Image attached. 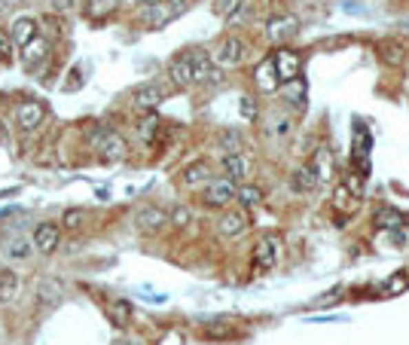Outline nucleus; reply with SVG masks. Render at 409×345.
<instances>
[{
    "instance_id": "nucleus-4",
    "label": "nucleus",
    "mask_w": 409,
    "mask_h": 345,
    "mask_svg": "<svg viewBox=\"0 0 409 345\" xmlns=\"http://www.w3.org/2000/svg\"><path fill=\"white\" fill-rule=\"evenodd\" d=\"M208 55H211V61H214L217 70H227V67L242 65L244 55H248V46H244L242 37H223L214 52H208Z\"/></svg>"
},
{
    "instance_id": "nucleus-27",
    "label": "nucleus",
    "mask_w": 409,
    "mask_h": 345,
    "mask_svg": "<svg viewBox=\"0 0 409 345\" xmlns=\"http://www.w3.org/2000/svg\"><path fill=\"white\" fill-rule=\"evenodd\" d=\"M31 253H34V242H28V238H12L10 248H6V257H12V260H25Z\"/></svg>"
},
{
    "instance_id": "nucleus-24",
    "label": "nucleus",
    "mask_w": 409,
    "mask_h": 345,
    "mask_svg": "<svg viewBox=\"0 0 409 345\" xmlns=\"http://www.w3.org/2000/svg\"><path fill=\"white\" fill-rule=\"evenodd\" d=\"M312 171H315V178H318V184L330 178V171H333V162H330L327 147H321V150L315 153V165H312Z\"/></svg>"
},
{
    "instance_id": "nucleus-13",
    "label": "nucleus",
    "mask_w": 409,
    "mask_h": 345,
    "mask_svg": "<svg viewBox=\"0 0 409 345\" xmlns=\"http://www.w3.org/2000/svg\"><path fill=\"white\" fill-rule=\"evenodd\" d=\"M217 232H220V238H238L248 232V214L244 211H227V214H220V220H217Z\"/></svg>"
},
{
    "instance_id": "nucleus-10",
    "label": "nucleus",
    "mask_w": 409,
    "mask_h": 345,
    "mask_svg": "<svg viewBox=\"0 0 409 345\" xmlns=\"http://www.w3.org/2000/svg\"><path fill=\"white\" fill-rule=\"evenodd\" d=\"M10 40H12V46L16 49H25L31 40H37L40 37V25H37V19L34 16H19L16 22L10 25Z\"/></svg>"
},
{
    "instance_id": "nucleus-23",
    "label": "nucleus",
    "mask_w": 409,
    "mask_h": 345,
    "mask_svg": "<svg viewBox=\"0 0 409 345\" xmlns=\"http://www.w3.org/2000/svg\"><path fill=\"white\" fill-rule=\"evenodd\" d=\"M257 83L263 92H278V80H275V70H272V59H266L257 70Z\"/></svg>"
},
{
    "instance_id": "nucleus-17",
    "label": "nucleus",
    "mask_w": 409,
    "mask_h": 345,
    "mask_svg": "<svg viewBox=\"0 0 409 345\" xmlns=\"http://www.w3.org/2000/svg\"><path fill=\"white\" fill-rule=\"evenodd\" d=\"M183 187H204L211 180V165L208 162H193L189 168H183Z\"/></svg>"
},
{
    "instance_id": "nucleus-37",
    "label": "nucleus",
    "mask_w": 409,
    "mask_h": 345,
    "mask_svg": "<svg viewBox=\"0 0 409 345\" xmlns=\"http://www.w3.org/2000/svg\"><path fill=\"white\" fill-rule=\"evenodd\" d=\"M46 6L52 12H70L76 6V0H46Z\"/></svg>"
},
{
    "instance_id": "nucleus-29",
    "label": "nucleus",
    "mask_w": 409,
    "mask_h": 345,
    "mask_svg": "<svg viewBox=\"0 0 409 345\" xmlns=\"http://www.w3.org/2000/svg\"><path fill=\"white\" fill-rule=\"evenodd\" d=\"M281 95L284 98H293V107H306V92L300 95V80H293V83H287V86H281Z\"/></svg>"
},
{
    "instance_id": "nucleus-11",
    "label": "nucleus",
    "mask_w": 409,
    "mask_h": 345,
    "mask_svg": "<svg viewBox=\"0 0 409 345\" xmlns=\"http://www.w3.org/2000/svg\"><path fill=\"white\" fill-rule=\"evenodd\" d=\"M168 83H171L174 89L196 86V80H193V59H189V52L171 59V65H168Z\"/></svg>"
},
{
    "instance_id": "nucleus-3",
    "label": "nucleus",
    "mask_w": 409,
    "mask_h": 345,
    "mask_svg": "<svg viewBox=\"0 0 409 345\" xmlns=\"http://www.w3.org/2000/svg\"><path fill=\"white\" fill-rule=\"evenodd\" d=\"M278 257H281V238L272 236V232L260 236V242L253 244V272H257V275L272 272L275 266H278Z\"/></svg>"
},
{
    "instance_id": "nucleus-26",
    "label": "nucleus",
    "mask_w": 409,
    "mask_h": 345,
    "mask_svg": "<svg viewBox=\"0 0 409 345\" xmlns=\"http://www.w3.org/2000/svg\"><path fill=\"white\" fill-rule=\"evenodd\" d=\"M159 116H144V119H140V123H138V138L140 140H144V144H153V138H156V132H159Z\"/></svg>"
},
{
    "instance_id": "nucleus-38",
    "label": "nucleus",
    "mask_w": 409,
    "mask_h": 345,
    "mask_svg": "<svg viewBox=\"0 0 409 345\" xmlns=\"http://www.w3.org/2000/svg\"><path fill=\"white\" fill-rule=\"evenodd\" d=\"M242 116H244V119H253V116H257V104H251V98H242Z\"/></svg>"
},
{
    "instance_id": "nucleus-39",
    "label": "nucleus",
    "mask_w": 409,
    "mask_h": 345,
    "mask_svg": "<svg viewBox=\"0 0 409 345\" xmlns=\"http://www.w3.org/2000/svg\"><path fill=\"white\" fill-rule=\"evenodd\" d=\"M3 10H6V0H0V16H3Z\"/></svg>"
},
{
    "instance_id": "nucleus-33",
    "label": "nucleus",
    "mask_w": 409,
    "mask_h": 345,
    "mask_svg": "<svg viewBox=\"0 0 409 345\" xmlns=\"http://www.w3.org/2000/svg\"><path fill=\"white\" fill-rule=\"evenodd\" d=\"M333 205L339 208V211H348V208H355V199H348V187H339V189H336V196H333Z\"/></svg>"
},
{
    "instance_id": "nucleus-36",
    "label": "nucleus",
    "mask_w": 409,
    "mask_h": 345,
    "mask_svg": "<svg viewBox=\"0 0 409 345\" xmlns=\"http://www.w3.org/2000/svg\"><path fill=\"white\" fill-rule=\"evenodd\" d=\"M12 40H10V34H0V65H3V61H10L12 59Z\"/></svg>"
},
{
    "instance_id": "nucleus-21",
    "label": "nucleus",
    "mask_w": 409,
    "mask_h": 345,
    "mask_svg": "<svg viewBox=\"0 0 409 345\" xmlns=\"http://www.w3.org/2000/svg\"><path fill=\"white\" fill-rule=\"evenodd\" d=\"M291 184H293L296 193H308V189H315V187H318V178H315L312 165H300V168H293Z\"/></svg>"
},
{
    "instance_id": "nucleus-35",
    "label": "nucleus",
    "mask_w": 409,
    "mask_h": 345,
    "mask_svg": "<svg viewBox=\"0 0 409 345\" xmlns=\"http://www.w3.org/2000/svg\"><path fill=\"white\" fill-rule=\"evenodd\" d=\"M229 333H232L229 324H208V327H204V336H211V339H223V336H229Z\"/></svg>"
},
{
    "instance_id": "nucleus-20",
    "label": "nucleus",
    "mask_w": 409,
    "mask_h": 345,
    "mask_svg": "<svg viewBox=\"0 0 409 345\" xmlns=\"http://www.w3.org/2000/svg\"><path fill=\"white\" fill-rule=\"evenodd\" d=\"M19 297V275L6 266H0V302H12Z\"/></svg>"
},
{
    "instance_id": "nucleus-31",
    "label": "nucleus",
    "mask_w": 409,
    "mask_h": 345,
    "mask_svg": "<svg viewBox=\"0 0 409 345\" xmlns=\"http://www.w3.org/2000/svg\"><path fill=\"white\" fill-rule=\"evenodd\" d=\"M220 144L227 153H242V138H238V132H223Z\"/></svg>"
},
{
    "instance_id": "nucleus-34",
    "label": "nucleus",
    "mask_w": 409,
    "mask_h": 345,
    "mask_svg": "<svg viewBox=\"0 0 409 345\" xmlns=\"http://www.w3.org/2000/svg\"><path fill=\"white\" fill-rule=\"evenodd\" d=\"M406 287H409V278H403V275H394V278H388V281H385L382 293H397V291H406Z\"/></svg>"
},
{
    "instance_id": "nucleus-32",
    "label": "nucleus",
    "mask_w": 409,
    "mask_h": 345,
    "mask_svg": "<svg viewBox=\"0 0 409 345\" xmlns=\"http://www.w3.org/2000/svg\"><path fill=\"white\" fill-rule=\"evenodd\" d=\"M189 220H193V214H189V208H183V205L168 214V223H174V227H187Z\"/></svg>"
},
{
    "instance_id": "nucleus-7",
    "label": "nucleus",
    "mask_w": 409,
    "mask_h": 345,
    "mask_svg": "<svg viewBox=\"0 0 409 345\" xmlns=\"http://www.w3.org/2000/svg\"><path fill=\"white\" fill-rule=\"evenodd\" d=\"M235 184L227 178H217V180H208L202 189V202L208 208H227L229 202H235Z\"/></svg>"
},
{
    "instance_id": "nucleus-18",
    "label": "nucleus",
    "mask_w": 409,
    "mask_h": 345,
    "mask_svg": "<svg viewBox=\"0 0 409 345\" xmlns=\"http://www.w3.org/2000/svg\"><path fill=\"white\" fill-rule=\"evenodd\" d=\"M379 59L391 67H400L406 59V49H403V43H397V40H382V43H379Z\"/></svg>"
},
{
    "instance_id": "nucleus-16",
    "label": "nucleus",
    "mask_w": 409,
    "mask_h": 345,
    "mask_svg": "<svg viewBox=\"0 0 409 345\" xmlns=\"http://www.w3.org/2000/svg\"><path fill=\"white\" fill-rule=\"evenodd\" d=\"M49 40L46 37H37V40H31L25 49H22V67L25 70H37L43 61L49 59Z\"/></svg>"
},
{
    "instance_id": "nucleus-2",
    "label": "nucleus",
    "mask_w": 409,
    "mask_h": 345,
    "mask_svg": "<svg viewBox=\"0 0 409 345\" xmlns=\"http://www.w3.org/2000/svg\"><path fill=\"white\" fill-rule=\"evenodd\" d=\"M272 70H275V80H278V89L293 80H300V74H302L300 52H293V49H287V46H278L272 52Z\"/></svg>"
},
{
    "instance_id": "nucleus-19",
    "label": "nucleus",
    "mask_w": 409,
    "mask_h": 345,
    "mask_svg": "<svg viewBox=\"0 0 409 345\" xmlns=\"http://www.w3.org/2000/svg\"><path fill=\"white\" fill-rule=\"evenodd\" d=\"M104 312H107V318L114 321L116 327H125V324L132 321V302L129 300H107Z\"/></svg>"
},
{
    "instance_id": "nucleus-22",
    "label": "nucleus",
    "mask_w": 409,
    "mask_h": 345,
    "mask_svg": "<svg viewBox=\"0 0 409 345\" xmlns=\"http://www.w3.org/2000/svg\"><path fill=\"white\" fill-rule=\"evenodd\" d=\"M373 223H376L379 229H400L403 227V214L394 208H379L376 214H373Z\"/></svg>"
},
{
    "instance_id": "nucleus-25",
    "label": "nucleus",
    "mask_w": 409,
    "mask_h": 345,
    "mask_svg": "<svg viewBox=\"0 0 409 345\" xmlns=\"http://www.w3.org/2000/svg\"><path fill=\"white\" fill-rule=\"evenodd\" d=\"M235 199L238 202H242V208H257L260 205V202H263V189H260V187H238L235 189Z\"/></svg>"
},
{
    "instance_id": "nucleus-12",
    "label": "nucleus",
    "mask_w": 409,
    "mask_h": 345,
    "mask_svg": "<svg viewBox=\"0 0 409 345\" xmlns=\"http://www.w3.org/2000/svg\"><path fill=\"white\" fill-rule=\"evenodd\" d=\"M351 159L357 162L361 174L370 171V129L364 123L355 125V144H351Z\"/></svg>"
},
{
    "instance_id": "nucleus-5",
    "label": "nucleus",
    "mask_w": 409,
    "mask_h": 345,
    "mask_svg": "<svg viewBox=\"0 0 409 345\" xmlns=\"http://www.w3.org/2000/svg\"><path fill=\"white\" fill-rule=\"evenodd\" d=\"M168 98V86L165 83H156V80H150V83H140V86L132 89V95H129V101H132V107L135 110H156L162 101Z\"/></svg>"
},
{
    "instance_id": "nucleus-9",
    "label": "nucleus",
    "mask_w": 409,
    "mask_h": 345,
    "mask_svg": "<svg viewBox=\"0 0 409 345\" xmlns=\"http://www.w3.org/2000/svg\"><path fill=\"white\" fill-rule=\"evenodd\" d=\"M31 242H34V251H40V253L59 251V244H61V227H59V223H52V220L37 223V227H34Z\"/></svg>"
},
{
    "instance_id": "nucleus-8",
    "label": "nucleus",
    "mask_w": 409,
    "mask_h": 345,
    "mask_svg": "<svg viewBox=\"0 0 409 345\" xmlns=\"http://www.w3.org/2000/svg\"><path fill=\"white\" fill-rule=\"evenodd\" d=\"M266 34H269V40L275 46H284L287 40H293L296 34H300V19H296L293 12L275 16V19H269V25H266Z\"/></svg>"
},
{
    "instance_id": "nucleus-1",
    "label": "nucleus",
    "mask_w": 409,
    "mask_h": 345,
    "mask_svg": "<svg viewBox=\"0 0 409 345\" xmlns=\"http://www.w3.org/2000/svg\"><path fill=\"white\" fill-rule=\"evenodd\" d=\"M92 144H95L98 159L101 162H119V159H125V153H129L125 138L119 135L116 129H107V125H101V129L92 132Z\"/></svg>"
},
{
    "instance_id": "nucleus-15",
    "label": "nucleus",
    "mask_w": 409,
    "mask_h": 345,
    "mask_svg": "<svg viewBox=\"0 0 409 345\" xmlns=\"http://www.w3.org/2000/svg\"><path fill=\"white\" fill-rule=\"evenodd\" d=\"M135 223H138V229L140 232H147V236H156L159 229H165V223H168V214L162 208H140L138 211V217H135Z\"/></svg>"
},
{
    "instance_id": "nucleus-30",
    "label": "nucleus",
    "mask_w": 409,
    "mask_h": 345,
    "mask_svg": "<svg viewBox=\"0 0 409 345\" xmlns=\"http://www.w3.org/2000/svg\"><path fill=\"white\" fill-rule=\"evenodd\" d=\"M86 211L83 208H70V211H65V217H61V223H65L67 229H76V227H83V220H86Z\"/></svg>"
},
{
    "instance_id": "nucleus-28",
    "label": "nucleus",
    "mask_w": 409,
    "mask_h": 345,
    "mask_svg": "<svg viewBox=\"0 0 409 345\" xmlns=\"http://www.w3.org/2000/svg\"><path fill=\"white\" fill-rule=\"evenodd\" d=\"M242 6H244V0H217V16H223V19H235L238 12H242Z\"/></svg>"
},
{
    "instance_id": "nucleus-14",
    "label": "nucleus",
    "mask_w": 409,
    "mask_h": 345,
    "mask_svg": "<svg viewBox=\"0 0 409 345\" xmlns=\"http://www.w3.org/2000/svg\"><path fill=\"white\" fill-rule=\"evenodd\" d=\"M220 168H223V174H227V180H244L248 178V171H251V159L244 156V153H223V159H220Z\"/></svg>"
},
{
    "instance_id": "nucleus-6",
    "label": "nucleus",
    "mask_w": 409,
    "mask_h": 345,
    "mask_svg": "<svg viewBox=\"0 0 409 345\" xmlns=\"http://www.w3.org/2000/svg\"><path fill=\"white\" fill-rule=\"evenodd\" d=\"M16 123L22 132H37L46 123V104L40 98H25L16 107Z\"/></svg>"
}]
</instances>
